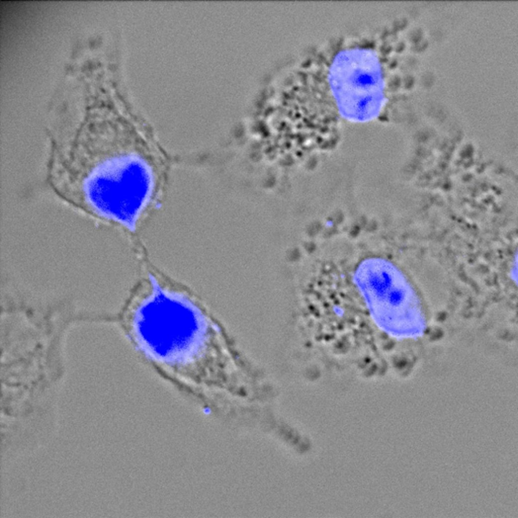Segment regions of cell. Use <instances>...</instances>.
Segmentation results:
<instances>
[{"label": "cell", "mask_w": 518, "mask_h": 518, "mask_svg": "<svg viewBox=\"0 0 518 518\" xmlns=\"http://www.w3.org/2000/svg\"><path fill=\"white\" fill-rule=\"evenodd\" d=\"M99 179L94 204L104 218L134 231L146 199L148 175L139 163L122 161Z\"/></svg>", "instance_id": "cell-2"}, {"label": "cell", "mask_w": 518, "mask_h": 518, "mask_svg": "<svg viewBox=\"0 0 518 518\" xmlns=\"http://www.w3.org/2000/svg\"><path fill=\"white\" fill-rule=\"evenodd\" d=\"M329 83L341 109L354 113L375 112L384 100V80L376 55L365 49L340 52L330 66Z\"/></svg>", "instance_id": "cell-1"}]
</instances>
